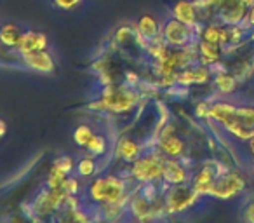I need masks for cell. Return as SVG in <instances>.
<instances>
[{
  "label": "cell",
  "mask_w": 254,
  "mask_h": 223,
  "mask_svg": "<svg viewBox=\"0 0 254 223\" xmlns=\"http://www.w3.org/2000/svg\"><path fill=\"white\" fill-rule=\"evenodd\" d=\"M209 121L240 143H247L254 136V105H235L226 99L211 103Z\"/></svg>",
  "instance_id": "1"
},
{
  "label": "cell",
  "mask_w": 254,
  "mask_h": 223,
  "mask_svg": "<svg viewBox=\"0 0 254 223\" xmlns=\"http://www.w3.org/2000/svg\"><path fill=\"white\" fill-rule=\"evenodd\" d=\"M87 195L96 204H117L126 195V181L115 174H105V176L96 178L89 183Z\"/></svg>",
  "instance_id": "2"
},
{
  "label": "cell",
  "mask_w": 254,
  "mask_h": 223,
  "mask_svg": "<svg viewBox=\"0 0 254 223\" xmlns=\"http://www.w3.org/2000/svg\"><path fill=\"white\" fill-rule=\"evenodd\" d=\"M247 188V180L239 169L219 166V173L216 176L212 188L209 192V197L218 199V201H230L239 195H242Z\"/></svg>",
  "instance_id": "3"
},
{
  "label": "cell",
  "mask_w": 254,
  "mask_h": 223,
  "mask_svg": "<svg viewBox=\"0 0 254 223\" xmlns=\"http://www.w3.org/2000/svg\"><path fill=\"white\" fill-rule=\"evenodd\" d=\"M166 159L167 157H164L160 153V150L155 153L141 155L139 159H136L132 162L131 167L132 178L145 185L159 183V181L164 180V164H166Z\"/></svg>",
  "instance_id": "4"
},
{
  "label": "cell",
  "mask_w": 254,
  "mask_h": 223,
  "mask_svg": "<svg viewBox=\"0 0 254 223\" xmlns=\"http://www.w3.org/2000/svg\"><path fill=\"white\" fill-rule=\"evenodd\" d=\"M136 94L126 87H110L106 94L99 98L98 103H92L91 108L112 112V114H124L129 112L136 105Z\"/></svg>",
  "instance_id": "5"
},
{
  "label": "cell",
  "mask_w": 254,
  "mask_h": 223,
  "mask_svg": "<svg viewBox=\"0 0 254 223\" xmlns=\"http://www.w3.org/2000/svg\"><path fill=\"white\" fill-rule=\"evenodd\" d=\"M198 195L193 192L190 183L187 185H174L166 192L164 197V209L171 215H180L188 209H191L198 201Z\"/></svg>",
  "instance_id": "6"
},
{
  "label": "cell",
  "mask_w": 254,
  "mask_h": 223,
  "mask_svg": "<svg viewBox=\"0 0 254 223\" xmlns=\"http://www.w3.org/2000/svg\"><path fill=\"white\" fill-rule=\"evenodd\" d=\"M162 39L166 40L167 46L174 47V49H181V47H188L197 42L198 30L197 26H188L178 19L171 18L162 30Z\"/></svg>",
  "instance_id": "7"
},
{
  "label": "cell",
  "mask_w": 254,
  "mask_h": 223,
  "mask_svg": "<svg viewBox=\"0 0 254 223\" xmlns=\"http://www.w3.org/2000/svg\"><path fill=\"white\" fill-rule=\"evenodd\" d=\"M247 9L246 0H214L216 21L221 25H244Z\"/></svg>",
  "instance_id": "8"
},
{
  "label": "cell",
  "mask_w": 254,
  "mask_h": 223,
  "mask_svg": "<svg viewBox=\"0 0 254 223\" xmlns=\"http://www.w3.org/2000/svg\"><path fill=\"white\" fill-rule=\"evenodd\" d=\"M68 194L63 190V188H47L46 192L39 195L35 199V204H33V209L39 216H47L51 213L58 211L64 206L66 202Z\"/></svg>",
  "instance_id": "9"
},
{
  "label": "cell",
  "mask_w": 254,
  "mask_h": 223,
  "mask_svg": "<svg viewBox=\"0 0 254 223\" xmlns=\"http://www.w3.org/2000/svg\"><path fill=\"white\" fill-rule=\"evenodd\" d=\"M219 166H221L219 162H207L191 176L190 187L193 188V192L198 197H209L212 183L219 173Z\"/></svg>",
  "instance_id": "10"
},
{
  "label": "cell",
  "mask_w": 254,
  "mask_h": 223,
  "mask_svg": "<svg viewBox=\"0 0 254 223\" xmlns=\"http://www.w3.org/2000/svg\"><path fill=\"white\" fill-rule=\"evenodd\" d=\"M212 70L211 67L205 65H190V67L183 68L181 72H178V84L183 87H190V85H204L212 82Z\"/></svg>",
  "instance_id": "11"
},
{
  "label": "cell",
  "mask_w": 254,
  "mask_h": 223,
  "mask_svg": "<svg viewBox=\"0 0 254 223\" xmlns=\"http://www.w3.org/2000/svg\"><path fill=\"white\" fill-rule=\"evenodd\" d=\"M191 176L190 171L180 162V159H166L164 164V180L169 187L174 185H187L190 183Z\"/></svg>",
  "instance_id": "12"
},
{
  "label": "cell",
  "mask_w": 254,
  "mask_h": 223,
  "mask_svg": "<svg viewBox=\"0 0 254 223\" xmlns=\"http://www.w3.org/2000/svg\"><path fill=\"white\" fill-rule=\"evenodd\" d=\"M197 56H198V63L212 68L223 61L225 49L219 44H209L204 42V40H197Z\"/></svg>",
  "instance_id": "13"
},
{
  "label": "cell",
  "mask_w": 254,
  "mask_h": 223,
  "mask_svg": "<svg viewBox=\"0 0 254 223\" xmlns=\"http://www.w3.org/2000/svg\"><path fill=\"white\" fill-rule=\"evenodd\" d=\"M212 85L221 96H230L239 89L240 80L228 70V68H221V70H212Z\"/></svg>",
  "instance_id": "14"
},
{
  "label": "cell",
  "mask_w": 254,
  "mask_h": 223,
  "mask_svg": "<svg viewBox=\"0 0 254 223\" xmlns=\"http://www.w3.org/2000/svg\"><path fill=\"white\" fill-rule=\"evenodd\" d=\"M173 18L178 21L185 23L188 26H198V12L195 7L193 0H176V4L173 5Z\"/></svg>",
  "instance_id": "15"
},
{
  "label": "cell",
  "mask_w": 254,
  "mask_h": 223,
  "mask_svg": "<svg viewBox=\"0 0 254 223\" xmlns=\"http://www.w3.org/2000/svg\"><path fill=\"white\" fill-rule=\"evenodd\" d=\"M23 61L28 68L40 72V74H53L54 68H56L54 60L47 51H35V53L23 54Z\"/></svg>",
  "instance_id": "16"
},
{
  "label": "cell",
  "mask_w": 254,
  "mask_h": 223,
  "mask_svg": "<svg viewBox=\"0 0 254 223\" xmlns=\"http://www.w3.org/2000/svg\"><path fill=\"white\" fill-rule=\"evenodd\" d=\"M159 150L167 159H183L187 153V143L176 135L162 136L159 140Z\"/></svg>",
  "instance_id": "17"
},
{
  "label": "cell",
  "mask_w": 254,
  "mask_h": 223,
  "mask_svg": "<svg viewBox=\"0 0 254 223\" xmlns=\"http://www.w3.org/2000/svg\"><path fill=\"white\" fill-rule=\"evenodd\" d=\"M47 47V37L40 32H33V30H28V32L23 33L21 42L18 46L19 54H30L35 53V51H46Z\"/></svg>",
  "instance_id": "18"
},
{
  "label": "cell",
  "mask_w": 254,
  "mask_h": 223,
  "mask_svg": "<svg viewBox=\"0 0 254 223\" xmlns=\"http://www.w3.org/2000/svg\"><path fill=\"white\" fill-rule=\"evenodd\" d=\"M117 155L124 160V162H134L136 159L141 157V147L136 143L132 138H120L117 143Z\"/></svg>",
  "instance_id": "19"
},
{
  "label": "cell",
  "mask_w": 254,
  "mask_h": 223,
  "mask_svg": "<svg viewBox=\"0 0 254 223\" xmlns=\"http://www.w3.org/2000/svg\"><path fill=\"white\" fill-rule=\"evenodd\" d=\"M23 33L25 32H21L18 25L5 23V25L0 26V46L5 47V49H18Z\"/></svg>",
  "instance_id": "20"
},
{
  "label": "cell",
  "mask_w": 254,
  "mask_h": 223,
  "mask_svg": "<svg viewBox=\"0 0 254 223\" xmlns=\"http://www.w3.org/2000/svg\"><path fill=\"white\" fill-rule=\"evenodd\" d=\"M159 32H160L159 23H157V19L150 14H143L141 18H139L138 25H136V33L146 40L155 39V37L159 35Z\"/></svg>",
  "instance_id": "21"
},
{
  "label": "cell",
  "mask_w": 254,
  "mask_h": 223,
  "mask_svg": "<svg viewBox=\"0 0 254 223\" xmlns=\"http://www.w3.org/2000/svg\"><path fill=\"white\" fill-rule=\"evenodd\" d=\"M85 150L92 157H103L106 153V150H108V142H106V138L103 135H96L94 133V136L85 145Z\"/></svg>",
  "instance_id": "22"
},
{
  "label": "cell",
  "mask_w": 254,
  "mask_h": 223,
  "mask_svg": "<svg viewBox=\"0 0 254 223\" xmlns=\"http://www.w3.org/2000/svg\"><path fill=\"white\" fill-rule=\"evenodd\" d=\"M98 169V162L91 157H82L77 164H75V171L80 178H91Z\"/></svg>",
  "instance_id": "23"
},
{
  "label": "cell",
  "mask_w": 254,
  "mask_h": 223,
  "mask_svg": "<svg viewBox=\"0 0 254 223\" xmlns=\"http://www.w3.org/2000/svg\"><path fill=\"white\" fill-rule=\"evenodd\" d=\"M92 136H94V131H92L87 124H80L73 131V142H75V145H77V147L85 149V145H87L89 140H91Z\"/></svg>",
  "instance_id": "24"
},
{
  "label": "cell",
  "mask_w": 254,
  "mask_h": 223,
  "mask_svg": "<svg viewBox=\"0 0 254 223\" xmlns=\"http://www.w3.org/2000/svg\"><path fill=\"white\" fill-rule=\"evenodd\" d=\"M51 167H53V169H56V171H60V173H63L64 176H70V174L75 171V162H73V159H71L70 155H61V157H58V159L54 160Z\"/></svg>",
  "instance_id": "25"
},
{
  "label": "cell",
  "mask_w": 254,
  "mask_h": 223,
  "mask_svg": "<svg viewBox=\"0 0 254 223\" xmlns=\"http://www.w3.org/2000/svg\"><path fill=\"white\" fill-rule=\"evenodd\" d=\"M61 188H63V190L66 192L68 195H77L78 190H80V183H78L77 178L68 176L66 180L63 181V187H61Z\"/></svg>",
  "instance_id": "26"
},
{
  "label": "cell",
  "mask_w": 254,
  "mask_h": 223,
  "mask_svg": "<svg viewBox=\"0 0 254 223\" xmlns=\"http://www.w3.org/2000/svg\"><path fill=\"white\" fill-rule=\"evenodd\" d=\"M209 108H211V103L209 101H198L197 105H195V115H197L198 119L209 121Z\"/></svg>",
  "instance_id": "27"
},
{
  "label": "cell",
  "mask_w": 254,
  "mask_h": 223,
  "mask_svg": "<svg viewBox=\"0 0 254 223\" xmlns=\"http://www.w3.org/2000/svg\"><path fill=\"white\" fill-rule=\"evenodd\" d=\"M242 218L246 223H254V199L246 204V208L242 211Z\"/></svg>",
  "instance_id": "28"
},
{
  "label": "cell",
  "mask_w": 254,
  "mask_h": 223,
  "mask_svg": "<svg viewBox=\"0 0 254 223\" xmlns=\"http://www.w3.org/2000/svg\"><path fill=\"white\" fill-rule=\"evenodd\" d=\"M244 25H246L249 30H254V4L249 5V9H247L246 23H244Z\"/></svg>",
  "instance_id": "29"
},
{
  "label": "cell",
  "mask_w": 254,
  "mask_h": 223,
  "mask_svg": "<svg viewBox=\"0 0 254 223\" xmlns=\"http://www.w3.org/2000/svg\"><path fill=\"white\" fill-rule=\"evenodd\" d=\"M78 2H80V0H56V4L60 5L61 9H73Z\"/></svg>",
  "instance_id": "30"
},
{
  "label": "cell",
  "mask_w": 254,
  "mask_h": 223,
  "mask_svg": "<svg viewBox=\"0 0 254 223\" xmlns=\"http://www.w3.org/2000/svg\"><path fill=\"white\" fill-rule=\"evenodd\" d=\"M246 145H247V152H249V155L254 157V136L246 143Z\"/></svg>",
  "instance_id": "31"
},
{
  "label": "cell",
  "mask_w": 254,
  "mask_h": 223,
  "mask_svg": "<svg viewBox=\"0 0 254 223\" xmlns=\"http://www.w3.org/2000/svg\"><path fill=\"white\" fill-rule=\"evenodd\" d=\"M5 131H7V126H5V122H4V121H0V140L4 138Z\"/></svg>",
  "instance_id": "32"
},
{
  "label": "cell",
  "mask_w": 254,
  "mask_h": 223,
  "mask_svg": "<svg viewBox=\"0 0 254 223\" xmlns=\"http://www.w3.org/2000/svg\"><path fill=\"white\" fill-rule=\"evenodd\" d=\"M246 2H247L249 5H253V4H254V0H246Z\"/></svg>",
  "instance_id": "33"
},
{
  "label": "cell",
  "mask_w": 254,
  "mask_h": 223,
  "mask_svg": "<svg viewBox=\"0 0 254 223\" xmlns=\"http://www.w3.org/2000/svg\"><path fill=\"white\" fill-rule=\"evenodd\" d=\"M251 162H253V173H254V157H251Z\"/></svg>",
  "instance_id": "34"
}]
</instances>
